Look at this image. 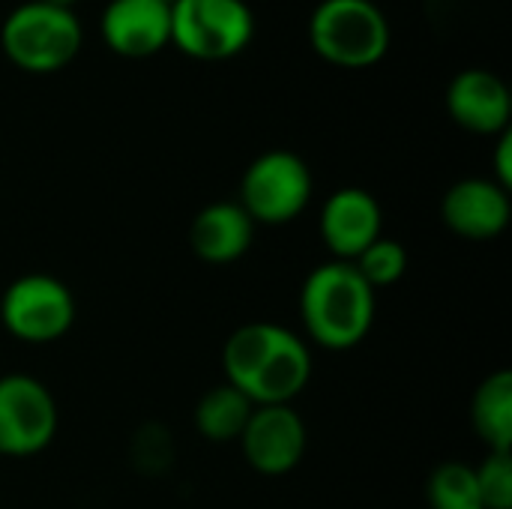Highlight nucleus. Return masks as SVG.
Instances as JSON below:
<instances>
[{"instance_id": "obj_1", "label": "nucleus", "mask_w": 512, "mask_h": 509, "mask_svg": "<svg viewBox=\"0 0 512 509\" xmlns=\"http://www.w3.org/2000/svg\"><path fill=\"white\" fill-rule=\"evenodd\" d=\"M222 366L225 381L252 405H291L312 378L306 342L288 327L267 321L237 327L222 348Z\"/></svg>"}, {"instance_id": "obj_2", "label": "nucleus", "mask_w": 512, "mask_h": 509, "mask_svg": "<svg viewBox=\"0 0 512 509\" xmlns=\"http://www.w3.org/2000/svg\"><path fill=\"white\" fill-rule=\"evenodd\" d=\"M300 315L312 342L330 351L360 345L375 324V288L351 261L318 264L300 291Z\"/></svg>"}, {"instance_id": "obj_3", "label": "nucleus", "mask_w": 512, "mask_h": 509, "mask_svg": "<svg viewBox=\"0 0 512 509\" xmlns=\"http://www.w3.org/2000/svg\"><path fill=\"white\" fill-rule=\"evenodd\" d=\"M84 33L72 9L27 0L15 6L0 27V48L12 66L30 75L66 69L81 51Z\"/></svg>"}, {"instance_id": "obj_4", "label": "nucleus", "mask_w": 512, "mask_h": 509, "mask_svg": "<svg viewBox=\"0 0 512 509\" xmlns=\"http://www.w3.org/2000/svg\"><path fill=\"white\" fill-rule=\"evenodd\" d=\"M309 42L339 69H369L390 51V21L372 0H321L309 18Z\"/></svg>"}, {"instance_id": "obj_5", "label": "nucleus", "mask_w": 512, "mask_h": 509, "mask_svg": "<svg viewBox=\"0 0 512 509\" xmlns=\"http://www.w3.org/2000/svg\"><path fill=\"white\" fill-rule=\"evenodd\" d=\"M255 36L246 0H177L171 6V45L195 60H231Z\"/></svg>"}, {"instance_id": "obj_6", "label": "nucleus", "mask_w": 512, "mask_h": 509, "mask_svg": "<svg viewBox=\"0 0 512 509\" xmlns=\"http://www.w3.org/2000/svg\"><path fill=\"white\" fill-rule=\"evenodd\" d=\"M309 201V165L291 150H267L243 171L237 204L255 225H288L309 207Z\"/></svg>"}, {"instance_id": "obj_7", "label": "nucleus", "mask_w": 512, "mask_h": 509, "mask_svg": "<svg viewBox=\"0 0 512 509\" xmlns=\"http://www.w3.org/2000/svg\"><path fill=\"white\" fill-rule=\"evenodd\" d=\"M0 321L18 342L48 345L72 330L75 297L60 279L48 273H27L3 291Z\"/></svg>"}, {"instance_id": "obj_8", "label": "nucleus", "mask_w": 512, "mask_h": 509, "mask_svg": "<svg viewBox=\"0 0 512 509\" xmlns=\"http://www.w3.org/2000/svg\"><path fill=\"white\" fill-rule=\"evenodd\" d=\"M57 435V402L30 375L0 378V453L27 459L42 453Z\"/></svg>"}, {"instance_id": "obj_9", "label": "nucleus", "mask_w": 512, "mask_h": 509, "mask_svg": "<svg viewBox=\"0 0 512 509\" xmlns=\"http://www.w3.org/2000/svg\"><path fill=\"white\" fill-rule=\"evenodd\" d=\"M240 447L258 474L282 477L294 471L306 453V426L291 405H255Z\"/></svg>"}, {"instance_id": "obj_10", "label": "nucleus", "mask_w": 512, "mask_h": 509, "mask_svg": "<svg viewBox=\"0 0 512 509\" xmlns=\"http://www.w3.org/2000/svg\"><path fill=\"white\" fill-rule=\"evenodd\" d=\"M99 33L120 57H153L171 45V6L159 0H108L99 18Z\"/></svg>"}, {"instance_id": "obj_11", "label": "nucleus", "mask_w": 512, "mask_h": 509, "mask_svg": "<svg viewBox=\"0 0 512 509\" xmlns=\"http://www.w3.org/2000/svg\"><path fill=\"white\" fill-rule=\"evenodd\" d=\"M510 216V189L489 177H465L453 183L441 201L444 225L465 240H492L504 234Z\"/></svg>"}, {"instance_id": "obj_12", "label": "nucleus", "mask_w": 512, "mask_h": 509, "mask_svg": "<svg viewBox=\"0 0 512 509\" xmlns=\"http://www.w3.org/2000/svg\"><path fill=\"white\" fill-rule=\"evenodd\" d=\"M321 237L336 261H354L381 237V204L366 189H336L321 207Z\"/></svg>"}, {"instance_id": "obj_13", "label": "nucleus", "mask_w": 512, "mask_h": 509, "mask_svg": "<svg viewBox=\"0 0 512 509\" xmlns=\"http://www.w3.org/2000/svg\"><path fill=\"white\" fill-rule=\"evenodd\" d=\"M447 111L474 135H501L510 129V87L489 69H465L447 87Z\"/></svg>"}, {"instance_id": "obj_14", "label": "nucleus", "mask_w": 512, "mask_h": 509, "mask_svg": "<svg viewBox=\"0 0 512 509\" xmlns=\"http://www.w3.org/2000/svg\"><path fill=\"white\" fill-rule=\"evenodd\" d=\"M255 237V222L237 201L207 204L189 228L192 252L207 264H234L240 261Z\"/></svg>"}, {"instance_id": "obj_15", "label": "nucleus", "mask_w": 512, "mask_h": 509, "mask_svg": "<svg viewBox=\"0 0 512 509\" xmlns=\"http://www.w3.org/2000/svg\"><path fill=\"white\" fill-rule=\"evenodd\" d=\"M471 423L489 450L512 453V372L501 369L477 387Z\"/></svg>"}, {"instance_id": "obj_16", "label": "nucleus", "mask_w": 512, "mask_h": 509, "mask_svg": "<svg viewBox=\"0 0 512 509\" xmlns=\"http://www.w3.org/2000/svg\"><path fill=\"white\" fill-rule=\"evenodd\" d=\"M252 411H255V405L237 387H231L225 381V384L207 390L198 399V405H195V429L207 441H216V444L240 441Z\"/></svg>"}, {"instance_id": "obj_17", "label": "nucleus", "mask_w": 512, "mask_h": 509, "mask_svg": "<svg viewBox=\"0 0 512 509\" xmlns=\"http://www.w3.org/2000/svg\"><path fill=\"white\" fill-rule=\"evenodd\" d=\"M426 495H429L432 509H483L477 474L471 465H462V462L438 465L429 477Z\"/></svg>"}, {"instance_id": "obj_18", "label": "nucleus", "mask_w": 512, "mask_h": 509, "mask_svg": "<svg viewBox=\"0 0 512 509\" xmlns=\"http://www.w3.org/2000/svg\"><path fill=\"white\" fill-rule=\"evenodd\" d=\"M357 273L378 291V288H390L396 285L405 270H408V252L399 240H390V237H378L366 252H360L354 261Z\"/></svg>"}, {"instance_id": "obj_19", "label": "nucleus", "mask_w": 512, "mask_h": 509, "mask_svg": "<svg viewBox=\"0 0 512 509\" xmlns=\"http://www.w3.org/2000/svg\"><path fill=\"white\" fill-rule=\"evenodd\" d=\"M483 509H512V453H495L474 468Z\"/></svg>"}, {"instance_id": "obj_20", "label": "nucleus", "mask_w": 512, "mask_h": 509, "mask_svg": "<svg viewBox=\"0 0 512 509\" xmlns=\"http://www.w3.org/2000/svg\"><path fill=\"white\" fill-rule=\"evenodd\" d=\"M498 186L510 189L512 186V132H501L498 135V147H495V177Z\"/></svg>"}, {"instance_id": "obj_21", "label": "nucleus", "mask_w": 512, "mask_h": 509, "mask_svg": "<svg viewBox=\"0 0 512 509\" xmlns=\"http://www.w3.org/2000/svg\"><path fill=\"white\" fill-rule=\"evenodd\" d=\"M42 3H51V6H63V9H72L78 0H42Z\"/></svg>"}, {"instance_id": "obj_22", "label": "nucleus", "mask_w": 512, "mask_h": 509, "mask_svg": "<svg viewBox=\"0 0 512 509\" xmlns=\"http://www.w3.org/2000/svg\"><path fill=\"white\" fill-rule=\"evenodd\" d=\"M159 3H165V6H174L177 0H159Z\"/></svg>"}]
</instances>
